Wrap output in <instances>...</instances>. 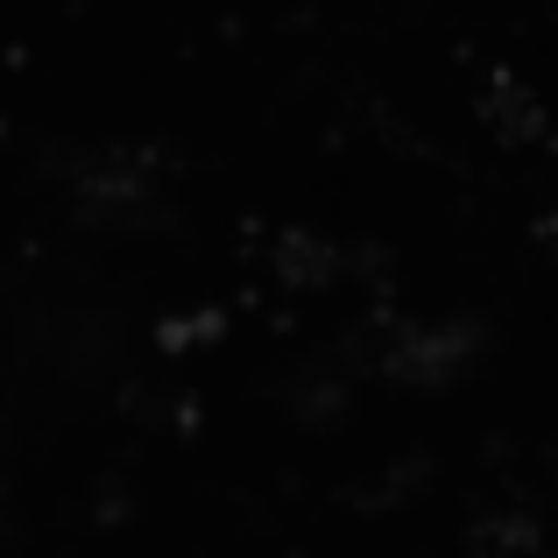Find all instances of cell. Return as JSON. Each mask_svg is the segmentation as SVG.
<instances>
[{"label": "cell", "instance_id": "obj_1", "mask_svg": "<svg viewBox=\"0 0 558 558\" xmlns=\"http://www.w3.org/2000/svg\"><path fill=\"white\" fill-rule=\"evenodd\" d=\"M481 354V326L474 318H446V326H410L403 340H389V354H381V375L410 381V389H446V381H460L474 368Z\"/></svg>", "mask_w": 558, "mask_h": 558}, {"label": "cell", "instance_id": "obj_2", "mask_svg": "<svg viewBox=\"0 0 558 558\" xmlns=\"http://www.w3.org/2000/svg\"><path fill=\"white\" fill-rule=\"evenodd\" d=\"M481 107H488V128H495L502 142H551L545 99H537L531 85L517 78V71H495V78H488V99H481Z\"/></svg>", "mask_w": 558, "mask_h": 558}, {"label": "cell", "instance_id": "obj_3", "mask_svg": "<svg viewBox=\"0 0 558 558\" xmlns=\"http://www.w3.org/2000/svg\"><path fill=\"white\" fill-rule=\"evenodd\" d=\"M219 332H227V312H219V304H198V312L163 318V326H156V340H163V354H191V347L219 340Z\"/></svg>", "mask_w": 558, "mask_h": 558}, {"label": "cell", "instance_id": "obj_4", "mask_svg": "<svg viewBox=\"0 0 558 558\" xmlns=\"http://www.w3.org/2000/svg\"><path fill=\"white\" fill-rule=\"evenodd\" d=\"M537 233H545V247L558 255V213H551V219H537Z\"/></svg>", "mask_w": 558, "mask_h": 558}]
</instances>
